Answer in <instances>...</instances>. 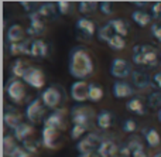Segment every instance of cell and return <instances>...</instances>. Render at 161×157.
<instances>
[{"instance_id": "277c9868", "label": "cell", "mask_w": 161, "mask_h": 157, "mask_svg": "<svg viewBox=\"0 0 161 157\" xmlns=\"http://www.w3.org/2000/svg\"><path fill=\"white\" fill-rule=\"evenodd\" d=\"M131 65L125 58H113L110 64V75L117 81H125L127 76H131Z\"/></svg>"}, {"instance_id": "c3c4849f", "label": "cell", "mask_w": 161, "mask_h": 157, "mask_svg": "<svg viewBox=\"0 0 161 157\" xmlns=\"http://www.w3.org/2000/svg\"><path fill=\"white\" fill-rule=\"evenodd\" d=\"M78 157H100L97 153H88V154H79Z\"/></svg>"}, {"instance_id": "9c48e42d", "label": "cell", "mask_w": 161, "mask_h": 157, "mask_svg": "<svg viewBox=\"0 0 161 157\" xmlns=\"http://www.w3.org/2000/svg\"><path fill=\"white\" fill-rule=\"evenodd\" d=\"M71 118L74 125L88 127L89 121L92 118V110L88 106H74V109L71 110Z\"/></svg>"}, {"instance_id": "7402d4cb", "label": "cell", "mask_w": 161, "mask_h": 157, "mask_svg": "<svg viewBox=\"0 0 161 157\" xmlns=\"http://www.w3.org/2000/svg\"><path fill=\"white\" fill-rule=\"evenodd\" d=\"M57 6L54 4V3H42L41 6H38V8H37V13H38V16L41 17L42 20H53L55 19V13H57Z\"/></svg>"}, {"instance_id": "ab89813d", "label": "cell", "mask_w": 161, "mask_h": 157, "mask_svg": "<svg viewBox=\"0 0 161 157\" xmlns=\"http://www.w3.org/2000/svg\"><path fill=\"white\" fill-rule=\"evenodd\" d=\"M57 8H58L59 14L65 16V14L71 13V10H72V4H71L69 2H65V0H59V2L57 3Z\"/></svg>"}, {"instance_id": "836d02e7", "label": "cell", "mask_w": 161, "mask_h": 157, "mask_svg": "<svg viewBox=\"0 0 161 157\" xmlns=\"http://www.w3.org/2000/svg\"><path fill=\"white\" fill-rule=\"evenodd\" d=\"M148 106L153 108V109H161V92L160 91H153V92L148 95L147 98Z\"/></svg>"}, {"instance_id": "7bdbcfd3", "label": "cell", "mask_w": 161, "mask_h": 157, "mask_svg": "<svg viewBox=\"0 0 161 157\" xmlns=\"http://www.w3.org/2000/svg\"><path fill=\"white\" fill-rule=\"evenodd\" d=\"M151 17L157 21H161V2H156L151 6Z\"/></svg>"}, {"instance_id": "3957f363", "label": "cell", "mask_w": 161, "mask_h": 157, "mask_svg": "<svg viewBox=\"0 0 161 157\" xmlns=\"http://www.w3.org/2000/svg\"><path fill=\"white\" fill-rule=\"evenodd\" d=\"M102 139L96 133H89V135L83 136L82 139L76 143V150L80 154H88V153H96L99 146L102 144Z\"/></svg>"}, {"instance_id": "f35d334b", "label": "cell", "mask_w": 161, "mask_h": 157, "mask_svg": "<svg viewBox=\"0 0 161 157\" xmlns=\"http://www.w3.org/2000/svg\"><path fill=\"white\" fill-rule=\"evenodd\" d=\"M122 130L125 133H134L137 130V123H136V121L134 119H131V118H129V119H126V121H123V123H122Z\"/></svg>"}, {"instance_id": "cb8c5ba5", "label": "cell", "mask_w": 161, "mask_h": 157, "mask_svg": "<svg viewBox=\"0 0 161 157\" xmlns=\"http://www.w3.org/2000/svg\"><path fill=\"white\" fill-rule=\"evenodd\" d=\"M108 24L112 27V30L114 31V34L123 37V38H125V37L129 34V25L126 24L125 20H122V19H112V20H109V21H108Z\"/></svg>"}, {"instance_id": "2e32d148", "label": "cell", "mask_w": 161, "mask_h": 157, "mask_svg": "<svg viewBox=\"0 0 161 157\" xmlns=\"http://www.w3.org/2000/svg\"><path fill=\"white\" fill-rule=\"evenodd\" d=\"M75 27L79 33H82L86 38H91V37L95 36V33H97L96 25L92 21L91 19H86V17H80V19L76 20Z\"/></svg>"}, {"instance_id": "d4e9b609", "label": "cell", "mask_w": 161, "mask_h": 157, "mask_svg": "<svg viewBox=\"0 0 161 157\" xmlns=\"http://www.w3.org/2000/svg\"><path fill=\"white\" fill-rule=\"evenodd\" d=\"M117 147H119V146H117L114 142H112V140H103L96 153L100 157H113V154L116 153V150H117Z\"/></svg>"}, {"instance_id": "816d5d0a", "label": "cell", "mask_w": 161, "mask_h": 157, "mask_svg": "<svg viewBox=\"0 0 161 157\" xmlns=\"http://www.w3.org/2000/svg\"><path fill=\"white\" fill-rule=\"evenodd\" d=\"M160 64H161V55H160Z\"/></svg>"}, {"instance_id": "8992f818", "label": "cell", "mask_w": 161, "mask_h": 157, "mask_svg": "<svg viewBox=\"0 0 161 157\" xmlns=\"http://www.w3.org/2000/svg\"><path fill=\"white\" fill-rule=\"evenodd\" d=\"M44 104L41 99H34L25 108V118L31 122V123H38L44 116Z\"/></svg>"}, {"instance_id": "e0dca14e", "label": "cell", "mask_w": 161, "mask_h": 157, "mask_svg": "<svg viewBox=\"0 0 161 157\" xmlns=\"http://www.w3.org/2000/svg\"><path fill=\"white\" fill-rule=\"evenodd\" d=\"M6 40L8 44H16V42L24 41V30L20 24H11L6 31Z\"/></svg>"}, {"instance_id": "4fadbf2b", "label": "cell", "mask_w": 161, "mask_h": 157, "mask_svg": "<svg viewBox=\"0 0 161 157\" xmlns=\"http://www.w3.org/2000/svg\"><path fill=\"white\" fill-rule=\"evenodd\" d=\"M28 55L44 58L48 55V45L44 40H28Z\"/></svg>"}, {"instance_id": "d590c367", "label": "cell", "mask_w": 161, "mask_h": 157, "mask_svg": "<svg viewBox=\"0 0 161 157\" xmlns=\"http://www.w3.org/2000/svg\"><path fill=\"white\" fill-rule=\"evenodd\" d=\"M16 143H14V137H11L10 135H6L3 139V152L6 156H10V153L16 149Z\"/></svg>"}, {"instance_id": "ffe728a7", "label": "cell", "mask_w": 161, "mask_h": 157, "mask_svg": "<svg viewBox=\"0 0 161 157\" xmlns=\"http://www.w3.org/2000/svg\"><path fill=\"white\" fill-rule=\"evenodd\" d=\"M95 121H96V126L99 127V129L108 130V129H110V127H112L113 115H112V112H109L108 109H102V110H99V112H97Z\"/></svg>"}, {"instance_id": "ba28073f", "label": "cell", "mask_w": 161, "mask_h": 157, "mask_svg": "<svg viewBox=\"0 0 161 157\" xmlns=\"http://www.w3.org/2000/svg\"><path fill=\"white\" fill-rule=\"evenodd\" d=\"M23 81L27 85H30L31 88H36V89H41L45 84V76L42 74V71L40 68H34L31 67L28 70V72L24 75Z\"/></svg>"}, {"instance_id": "1f68e13d", "label": "cell", "mask_w": 161, "mask_h": 157, "mask_svg": "<svg viewBox=\"0 0 161 157\" xmlns=\"http://www.w3.org/2000/svg\"><path fill=\"white\" fill-rule=\"evenodd\" d=\"M103 98V89L96 84H89V92H88V101L91 102H99Z\"/></svg>"}, {"instance_id": "7c38bea8", "label": "cell", "mask_w": 161, "mask_h": 157, "mask_svg": "<svg viewBox=\"0 0 161 157\" xmlns=\"http://www.w3.org/2000/svg\"><path fill=\"white\" fill-rule=\"evenodd\" d=\"M130 78H131L133 88H136L139 91H144L151 87V76L148 74H146L144 71H140V70L133 71Z\"/></svg>"}, {"instance_id": "52a82bcc", "label": "cell", "mask_w": 161, "mask_h": 157, "mask_svg": "<svg viewBox=\"0 0 161 157\" xmlns=\"http://www.w3.org/2000/svg\"><path fill=\"white\" fill-rule=\"evenodd\" d=\"M6 93H7L8 99L11 102H16V104H20V102L24 99V85H23L21 81L19 79H11L8 81L7 87H6Z\"/></svg>"}, {"instance_id": "8fae6325", "label": "cell", "mask_w": 161, "mask_h": 157, "mask_svg": "<svg viewBox=\"0 0 161 157\" xmlns=\"http://www.w3.org/2000/svg\"><path fill=\"white\" fill-rule=\"evenodd\" d=\"M71 98L75 102H85L88 101V92H89V84L85 81H75L71 85Z\"/></svg>"}, {"instance_id": "60d3db41", "label": "cell", "mask_w": 161, "mask_h": 157, "mask_svg": "<svg viewBox=\"0 0 161 157\" xmlns=\"http://www.w3.org/2000/svg\"><path fill=\"white\" fill-rule=\"evenodd\" d=\"M99 10L102 11V14H105V16H112V14H113V6H112L110 2H100Z\"/></svg>"}, {"instance_id": "4dcf8cb0", "label": "cell", "mask_w": 161, "mask_h": 157, "mask_svg": "<svg viewBox=\"0 0 161 157\" xmlns=\"http://www.w3.org/2000/svg\"><path fill=\"white\" fill-rule=\"evenodd\" d=\"M97 40H99L100 42H108L109 40L112 38V37L114 36V31L112 30V27L106 23L105 25H102V27L97 28Z\"/></svg>"}, {"instance_id": "f6af8a7d", "label": "cell", "mask_w": 161, "mask_h": 157, "mask_svg": "<svg viewBox=\"0 0 161 157\" xmlns=\"http://www.w3.org/2000/svg\"><path fill=\"white\" fill-rule=\"evenodd\" d=\"M151 87L156 91H160L161 92V71L151 75Z\"/></svg>"}, {"instance_id": "9a60e30c", "label": "cell", "mask_w": 161, "mask_h": 157, "mask_svg": "<svg viewBox=\"0 0 161 157\" xmlns=\"http://www.w3.org/2000/svg\"><path fill=\"white\" fill-rule=\"evenodd\" d=\"M57 139H58V130L50 126H44L41 132V142L42 146L47 149H57Z\"/></svg>"}, {"instance_id": "44dd1931", "label": "cell", "mask_w": 161, "mask_h": 157, "mask_svg": "<svg viewBox=\"0 0 161 157\" xmlns=\"http://www.w3.org/2000/svg\"><path fill=\"white\" fill-rule=\"evenodd\" d=\"M126 108H127L129 112L134 113V115H137V116L147 115V109H146L143 101L140 98H136V96H133V98L129 99L127 104H126Z\"/></svg>"}, {"instance_id": "ee69618b", "label": "cell", "mask_w": 161, "mask_h": 157, "mask_svg": "<svg viewBox=\"0 0 161 157\" xmlns=\"http://www.w3.org/2000/svg\"><path fill=\"white\" fill-rule=\"evenodd\" d=\"M113 157H131V153H130V150H129L127 144H122V146L117 147Z\"/></svg>"}, {"instance_id": "484cf974", "label": "cell", "mask_w": 161, "mask_h": 157, "mask_svg": "<svg viewBox=\"0 0 161 157\" xmlns=\"http://www.w3.org/2000/svg\"><path fill=\"white\" fill-rule=\"evenodd\" d=\"M127 147L131 153V157H147L144 146H143V143L140 142V139H137V137L130 139L127 143Z\"/></svg>"}, {"instance_id": "b9f144b4", "label": "cell", "mask_w": 161, "mask_h": 157, "mask_svg": "<svg viewBox=\"0 0 161 157\" xmlns=\"http://www.w3.org/2000/svg\"><path fill=\"white\" fill-rule=\"evenodd\" d=\"M150 31H151V36H153L157 41L161 42V21L153 23V24H151Z\"/></svg>"}, {"instance_id": "bcb514c9", "label": "cell", "mask_w": 161, "mask_h": 157, "mask_svg": "<svg viewBox=\"0 0 161 157\" xmlns=\"http://www.w3.org/2000/svg\"><path fill=\"white\" fill-rule=\"evenodd\" d=\"M8 157H33V154H30L28 152H25L23 147L17 146L16 149L10 153V156H8Z\"/></svg>"}, {"instance_id": "5b68a950", "label": "cell", "mask_w": 161, "mask_h": 157, "mask_svg": "<svg viewBox=\"0 0 161 157\" xmlns=\"http://www.w3.org/2000/svg\"><path fill=\"white\" fill-rule=\"evenodd\" d=\"M41 101L45 108L50 109H57L61 104V92L55 87H47L41 93Z\"/></svg>"}, {"instance_id": "7dc6e473", "label": "cell", "mask_w": 161, "mask_h": 157, "mask_svg": "<svg viewBox=\"0 0 161 157\" xmlns=\"http://www.w3.org/2000/svg\"><path fill=\"white\" fill-rule=\"evenodd\" d=\"M21 6H23V8H24L28 14L37 11V8H38V7H36V3H34V2H21Z\"/></svg>"}, {"instance_id": "83f0119b", "label": "cell", "mask_w": 161, "mask_h": 157, "mask_svg": "<svg viewBox=\"0 0 161 157\" xmlns=\"http://www.w3.org/2000/svg\"><path fill=\"white\" fill-rule=\"evenodd\" d=\"M131 19H133V21L136 23L137 25H140V27H147V25L151 23V19H153V17L143 10H136L131 13Z\"/></svg>"}, {"instance_id": "f907efd6", "label": "cell", "mask_w": 161, "mask_h": 157, "mask_svg": "<svg viewBox=\"0 0 161 157\" xmlns=\"http://www.w3.org/2000/svg\"><path fill=\"white\" fill-rule=\"evenodd\" d=\"M158 121H160V122H161V109H160V110H158Z\"/></svg>"}, {"instance_id": "ac0fdd59", "label": "cell", "mask_w": 161, "mask_h": 157, "mask_svg": "<svg viewBox=\"0 0 161 157\" xmlns=\"http://www.w3.org/2000/svg\"><path fill=\"white\" fill-rule=\"evenodd\" d=\"M3 121H4L6 126L13 130L21 123V121H20V113L17 112L14 108H10V106H6L4 115H3Z\"/></svg>"}, {"instance_id": "603a6c76", "label": "cell", "mask_w": 161, "mask_h": 157, "mask_svg": "<svg viewBox=\"0 0 161 157\" xmlns=\"http://www.w3.org/2000/svg\"><path fill=\"white\" fill-rule=\"evenodd\" d=\"M13 132H14V139H16V140L24 142V140H27L31 135H33L34 130H33V126H31V125L21 122V123H20L19 126L13 130Z\"/></svg>"}, {"instance_id": "4316f807", "label": "cell", "mask_w": 161, "mask_h": 157, "mask_svg": "<svg viewBox=\"0 0 161 157\" xmlns=\"http://www.w3.org/2000/svg\"><path fill=\"white\" fill-rule=\"evenodd\" d=\"M143 135H144V140H146V143H147V146L157 147L161 143V137H160L158 132H157L156 129H153V127H150V129H144Z\"/></svg>"}, {"instance_id": "681fc988", "label": "cell", "mask_w": 161, "mask_h": 157, "mask_svg": "<svg viewBox=\"0 0 161 157\" xmlns=\"http://www.w3.org/2000/svg\"><path fill=\"white\" fill-rule=\"evenodd\" d=\"M153 157H161V152H158V153H156Z\"/></svg>"}, {"instance_id": "d6a6232c", "label": "cell", "mask_w": 161, "mask_h": 157, "mask_svg": "<svg viewBox=\"0 0 161 157\" xmlns=\"http://www.w3.org/2000/svg\"><path fill=\"white\" fill-rule=\"evenodd\" d=\"M106 44H108L109 47H110L112 50H114V51H120V50H123V48L126 47L125 38H123V37H120V36H117V34H114V36L112 37L108 42H106Z\"/></svg>"}, {"instance_id": "f1b7e54d", "label": "cell", "mask_w": 161, "mask_h": 157, "mask_svg": "<svg viewBox=\"0 0 161 157\" xmlns=\"http://www.w3.org/2000/svg\"><path fill=\"white\" fill-rule=\"evenodd\" d=\"M8 54L10 55H28V40H24L21 42H16V44H8Z\"/></svg>"}, {"instance_id": "e575fe53", "label": "cell", "mask_w": 161, "mask_h": 157, "mask_svg": "<svg viewBox=\"0 0 161 157\" xmlns=\"http://www.w3.org/2000/svg\"><path fill=\"white\" fill-rule=\"evenodd\" d=\"M96 7H99V3H96V2H79L78 3V10L82 14L92 13V11L96 10Z\"/></svg>"}, {"instance_id": "d6986e66", "label": "cell", "mask_w": 161, "mask_h": 157, "mask_svg": "<svg viewBox=\"0 0 161 157\" xmlns=\"http://www.w3.org/2000/svg\"><path fill=\"white\" fill-rule=\"evenodd\" d=\"M64 113H65V110L57 109L55 112H53L44 121V126L54 127V129H57V130L62 129V127H64Z\"/></svg>"}, {"instance_id": "f546056e", "label": "cell", "mask_w": 161, "mask_h": 157, "mask_svg": "<svg viewBox=\"0 0 161 157\" xmlns=\"http://www.w3.org/2000/svg\"><path fill=\"white\" fill-rule=\"evenodd\" d=\"M30 65L27 64L25 61H23V59H16V61L13 62V67H11V71H13V74L16 76H19V78H24V75L28 72V70H30Z\"/></svg>"}, {"instance_id": "74e56055", "label": "cell", "mask_w": 161, "mask_h": 157, "mask_svg": "<svg viewBox=\"0 0 161 157\" xmlns=\"http://www.w3.org/2000/svg\"><path fill=\"white\" fill-rule=\"evenodd\" d=\"M86 130H88V127L79 126V125H74L72 129H71V139H72V140H80L82 136L86 133Z\"/></svg>"}, {"instance_id": "30bf717a", "label": "cell", "mask_w": 161, "mask_h": 157, "mask_svg": "<svg viewBox=\"0 0 161 157\" xmlns=\"http://www.w3.org/2000/svg\"><path fill=\"white\" fill-rule=\"evenodd\" d=\"M28 20H30V24L27 27V34H30L33 37H40L45 33V23L38 16L37 11L28 14Z\"/></svg>"}, {"instance_id": "8d00e7d4", "label": "cell", "mask_w": 161, "mask_h": 157, "mask_svg": "<svg viewBox=\"0 0 161 157\" xmlns=\"http://www.w3.org/2000/svg\"><path fill=\"white\" fill-rule=\"evenodd\" d=\"M38 147H40V143L37 140H33V139H27V140L23 142V149L25 152H28L30 154H36L38 152Z\"/></svg>"}, {"instance_id": "6da1fadb", "label": "cell", "mask_w": 161, "mask_h": 157, "mask_svg": "<svg viewBox=\"0 0 161 157\" xmlns=\"http://www.w3.org/2000/svg\"><path fill=\"white\" fill-rule=\"evenodd\" d=\"M68 70L69 74L76 78V81H83L93 71V61L88 51L83 48H74L69 53V61H68Z\"/></svg>"}, {"instance_id": "7a4b0ae2", "label": "cell", "mask_w": 161, "mask_h": 157, "mask_svg": "<svg viewBox=\"0 0 161 157\" xmlns=\"http://www.w3.org/2000/svg\"><path fill=\"white\" fill-rule=\"evenodd\" d=\"M131 61L139 67L154 68L158 65V53L150 44H136L131 48Z\"/></svg>"}, {"instance_id": "5bb4252c", "label": "cell", "mask_w": 161, "mask_h": 157, "mask_svg": "<svg viewBox=\"0 0 161 157\" xmlns=\"http://www.w3.org/2000/svg\"><path fill=\"white\" fill-rule=\"evenodd\" d=\"M112 92L116 99H127L134 93V88L126 81H116L113 84Z\"/></svg>"}]
</instances>
